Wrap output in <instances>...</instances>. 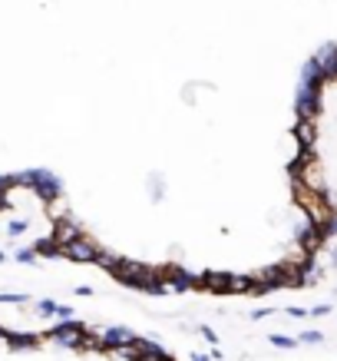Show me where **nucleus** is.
Returning a JSON list of instances; mask_svg holds the SVG:
<instances>
[{"mask_svg":"<svg viewBox=\"0 0 337 361\" xmlns=\"http://www.w3.org/2000/svg\"><path fill=\"white\" fill-rule=\"evenodd\" d=\"M0 341H4V329H0Z\"/></svg>","mask_w":337,"mask_h":361,"instance_id":"obj_26","label":"nucleus"},{"mask_svg":"<svg viewBox=\"0 0 337 361\" xmlns=\"http://www.w3.org/2000/svg\"><path fill=\"white\" fill-rule=\"evenodd\" d=\"M229 279H231V275H225V272H208L205 275V285H208V288H215V292H225V288H229Z\"/></svg>","mask_w":337,"mask_h":361,"instance_id":"obj_12","label":"nucleus"},{"mask_svg":"<svg viewBox=\"0 0 337 361\" xmlns=\"http://www.w3.org/2000/svg\"><path fill=\"white\" fill-rule=\"evenodd\" d=\"M17 262L33 265V262H37V249H20V252H17Z\"/></svg>","mask_w":337,"mask_h":361,"instance_id":"obj_18","label":"nucleus"},{"mask_svg":"<svg viewBox=\"0 0 337 361\" xmlns=\"http://www.w3.org/2000/svg\"><path fill=\"white\" fill-rule=\"evenodd\" d=\"M83 335H87V329L80 325L77 318H66V322H60V325H53V329H50V341H53V345H60V348H80Z\"/></svg>","mask_w":337,"mask_h":361,"instance_id":"obj_4","label":"nucleus"},{"mask_svg":"<svg viewBox=\"0 0 337 361\" xmlns=\"http://www.w3.org/2000/svg\"><path fill=\"white\" fill-rule=\"evenodd\" d=\"M321 232H324V239H334L337 235V209H331V216H327V222L321 226Z\"/></svg>","mask_w":337,"mask_h":361,"instance_id":"obj_15","label":"nucleus"},{"mask_svg":"<svg viewBox=\"0 0 337 361\" xmlns=\"http://www.w3.org/2000/svg\"><path fill=\"white\" fill-rule=\"evenodd\" d=\"M198 331L205 335V341H208V345H215V341H218V335H215V331H212V329H208V325H202V329H198Z\"/></svg>","mask_w":337,"mask_h":361,"instance_id":"obj_23","label":"nucleus"},{"mask_svg":"<svg viewBox=\"0 0 337 361\" xmlns=\"http://www.w3.org/2000/svg\"><path fill=\"white\" fill-rule=\"evenodd\" d=\"M307 315H314V318H321V315H331V305H314Z\"/></svg>","mask_w":337,"mask_h":361,"instance_id":"obj_22","label":"nucleus"},{"mask_svg":"<svg viewBox=\"0 0 337 361\" xmlns=\"http://www.w3.org/2000/svg\"><path fill=\"white\" fill-rule=\"evenodd\" d=\"M37 312H40L44 318H56L60 315V305H56L53 298H44V302H37Z\"/></svg>","mask_w":337,"mask_h":361,"instance_id":"obj_13","label":"nucleus"},{"mask_svg":"<svg viewBox=\"0 0 337 361\" xmlns=\"http://www.w3.org/2000/svg\"><path fill=\"white\" fill-rule=\"evenodd\" d=\"M0 302H7V305H20V302H27V295H23V292H11V295H0Z\"/></svg>","mask_w":337,"mask_h":361,"instance_id":"obj_19","label":"nucleus"},{"mask_svg":"<svg viewBox=\"0 0 337 361\" xmlns=\"http://www.w3.org/2000/svg\"><path fill=\"white\" fill-rule=\"evenodd\" d=\"M0 262H4V252H0Z\"/></svg>","mask_w":337,"mask_h":361,"instance_id":"obj_27","label":"nucleus"},{"mask_svg":"<svg viewBox=\"0 0 337 361\" xmlns=\"http://www.w3.org/2000/svg\"><path fill=\"white\" fill-rule=\"evenodd\" d=\"M321 90L324 87H311V83H298V93H294V110L301 120H314L321 113Z\"/></svg>","mask_w":337,"mask_h":361,"instance_id":"obj_3","label":"nucleus"},{"mask_svg":"<svg viewBox=\"0 0 337 361\" xmlns=\"http://www.w3.org/2000/svg\"><path fill=\"white\" fill-rule=\"evenodd\" d=\"M321 341H324V335H321V331H301L298 345H321Z\"/></svg>","mask_w":337,"mask_h":361,"instance_id":"obj_16","label":"nucleus"},{"mask_svg":"<svg viewBox=\"0 0 337 361\" xmlns=\"http://www.w3.org/2000/svg\"><path fill=\"white\" fill-rule=\"evenodd\" d=\"M272 345L281 351H291V348H298V338H291V335H272Z\"/></svg>","mask_w":337,"mask_h":361,"instance_id":"obj_14","label":"nucleus"},{"mask_svg":"<svg viewBox=\"0 0 337 361\" xmlns=\"http://www.w3.org/2000/svg\"><path fill=\"white\" fill-rule=\"evenodd\" d=\"M251 279H245V275H231L229 279V288H225V292H231V295H248L251 292Z\"/></svg>","mask_w":337,"mask_h":361,"instance_id":"obj_11","label":"nucleus"},{"mask_svg":"<svg viewBox=\"0 0 337 361\" xmlns=\"http://www.w3.org/2000/svg\"><path fill=\"white\" fill-rule=\"evenodd\" d=\"M132 335L129 329H122V325H113V329H103L99 331V341H103V348H126V345H132Z\"/></svg>","mask_w":337,"mask_h":361,"instance_id":"obj_6","label":"nucleus"},{"mask_svg":"<svg viewBox=\"0 0 337 361\" xmlns=\"http://www.w3.org/2000/svg\"><path fill=\"white\" fill-rule=\"evenodd\" d=\"M288 318H298V322H301V318H307V308L291 305V308H288Z\"/></svg>","mask_w":337,"mask_h":361,"instance_id":"obj_20","label":"nucleus"},{"mask_svg":"<svg viewBox=\"0 0 337 361\" xmlns=\"http://www.w3.org/2000/svg\"><path fill=\"white\" fill-rule=\"evenodd\" d=\"M268 315H274L272 308H258V312H255V315H251V318H255V322H261V318H268Z\"/></svg>","mask_w":337,"mask_h":361,"instance_id":"obj_24","label":"nucleus"},{"mask_svg":"<svg viewBox=\"0 0 337 361\" xmlns=\"http://www.w3.org/2000/svg\"><path fill=\"white\" fill-rule=\"evenodd\" d=\"M301 83H311V87H324V83H327L314 56H311V60H307V63L301 66Z\"/></svg>","mask_w":337,"mask_h":361,"instance_id":"obj_10","label":"nucleus"},{"mask_svg":"<svg viewBox=\"0 0 337 361\" xmlns=\"http://www.w3.org/2000/svg\"><path fill=\"white\" fill-rule=\"evenodd\" d=\"M314 60H317V66H321L324 80H337V44H324L314 54Z\"/></svg>","mask_w":337,"mask_h":361,"instance_id":"obj_7","label":"nucleus"},{"mask_svg":"<svg viewBox=\"0 0 337 361\" xmlns=\"http://www.w3.org/2000/svg\"><path fill=\"white\" fill-rule=\"evenodd\" d=\"M73 239H77V226H73L70 219H60V222H56V229H53V245H56V249L70 245Z\"/></svg>","mask_w":337,"mask_h":361,"instance_id":"obj_9","label":"nucleus"},{"mask_svg":"<svg viewBox=\"0 0 337 361\" xmlns=\"http://www.w3.org/2000/svg\"><path fill=\"white\" fill-rule=\"evenodd\" d=\"M109 272L116 275L120 282H129V285H136V288H146V292H149V288L159 282V272H155V269H149V265H139V262H122V259L113 265Z\"/></svg>","mask_w":337,"mask_h":361,"instance_id":"obj_2","label":"nucleus"},{"mask_svg":"<svg viewBox=\"0 0 337 361\" xmlns=\"http://www.w3.org/2000/svg\"><path fill=\"white\" fill-rule=\"evenodd\" d=\"M7 206V196H4V189H0V209Z\"/></svg>","mask_w":337,"mask_h":361,"instance_id":"obj_25","label":"nucleus"},{"mask_svg":"<svg viewBox=\"0 0 337 361\" xmlns=\"http://www.w3.org/2000/svg\"><path fill=\"white\" fill-rule=\"evenodd\" d=\"M60 255L73 259V262H96L99 245L93 239H87V235H77V239L70 242V245H63V249H60Z\"/></svg>","mask_w":337,"mask_h":361,"instance_id":"obj_5","label":"nucleus"},{"mask_svg":"<svg viewBox=\"0 0 337 361\" xmlns=\"http://www.w3.org/2000/svg\"><path fill=\"white\" fill-rule=\"evenodd\" d=\"M294 140L301 142V149H314V142H317V126H314V120H301V116H298V126H294Z\"/></svg>","mask_w":337,"mask_h":361,"instance_id":"obj_8","label":"nucleus"},{"mask_svg":"<svg viewBox=\"0 0 337 361\" xmlns=\"http://www.w3.org/2000/svg\"><path fill=\"white\" fill-rule=\"evenodd\" d=\"M11 232H13V235H20V232H27V219H13V222H11Z\"/></svg>","mask_w":337,"mask_h":361,"instance_id":"obj_21","label":"nucleus"},{"mask_svg":"<svg viewBox=\"0 0 337 361\" xmlns=\"http://www.w3.org/2000/svg\"><path fill=\"white\" fill-rule=\"evenodd\" d=\"M37 252H40V255H60V249L53 245V239H40L37 242Z\"/></svg>","mask_w":337,"mask_h":361,"instance_id":"obj_17","label":"nucleus"},{"mask_svg":"<svg viewBox=\"0 0 337 361\" xmlns=\"http://www.w3.org/2000/svg\"><path fill=\"white\" fill-rule=\"evenodd\" d=\"M13 183H17V186H33L44 199H56L60 189H63L60 186V176L50 173V169H27V173H17Z\"/></svg>","mask_w":337,"mask_h":361,"instance_id":"obj_1","label":"nucleus"}]
</instances>
